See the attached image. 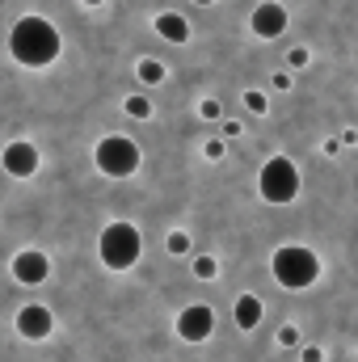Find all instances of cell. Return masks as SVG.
Masks as SVG:
<instances>
[{"label":"cell","instance_id":"13","mask_svg":"<svg viewBox=\"0 0 358 362\" xmlns=\"http://www.w3.org/2000/svg\"><path fill=\"white\" fill-rule=\"evenodd\" d=\"M135 76H139L144 85H161V81H165V64H161V59H139Z\"/></svg>","mask_w":358,"mask_h":362},{"label":"cell","instance_id":"12","mask_svg":"<svg viewBox=\"0 0 358 362\" xmlns=\"http://www.w3.org/2000/svg\"><path fill=\"white\" fill-rule=\"evenodd\" d=\"M236 325L241 329H258L262 325V299L258 295H241L236 299Z\"/></svg>","mask_w":358,"mask_h":362},{"label":"cell","instance_id":"3","mask_svg":"<svg viewBox=\"0 0 358 362\" xmlns=\"http://www.w3.org/2000/svg\"><path fill=\"white\" fill-rule=\"evenodd\" d=\"M97 253H101L105 270H131V266L139 262V253H144V236H139V228H135V223L114 219V223L101 232Z\"/></svg>","mask_w":358,"mask_h":362},{"label":"cell","instance_id":"2","mask_svg":"<svg viewBox=\"0 0 358 362\" xmlns=\"http://www.w3.org/2000/svg\"><path fill=\"white\" fill-rule=\"evenodd\" d=\"M270 270L287 291H304V286H312L321 278V257L308 245H282V249H274Z\"/></svg>","mask_w":358,"mask_h":362},{"label":"cell","instance_id":"23","mask_svg":"<svg viewBox=\"0 0 358 362\" xmlns=\"http://www.w3.org/2000/svg\"><path fill=\"white\" fill-rule=\"evenodd\" d=\"M194 4H215V0H194Z\"/></svg>","mask_w":358,"mask_h":362},{"label":"cell","instance_id":"8","mask_svg":"<svg viewBox=\"0 0 358 362\" xmlns=\"http://www.w3.org/2000/svg\"><path fill=\"white\" fill-rule=\"evenodd\" d=\"M34 169H38V148L34 144L17 139V144L4 148V173L8 177H34Z\"/></svg>","mask_w":358,"mask_h":362},{"label":"cell","instance_id":"20","mask_svg":"<svg viewBox=\"0 0 358 362\" xmlns=\"http://www.w3.org/2000/svg\"><path fill=\"white\" fill-rule=\"evenodd\" d=\"M202 148H207V156H211V160H219V156H224V144H219V139H211V144H202Z\"/></svg>","mask_w":358,"mask_h":362},{"label":"cell","instance_id":"4","mask_svg":"<svg viewBox=\"0 0 358 362\" xmlns=\"http://www.w3.org/2000/svg\"><path fill=\"white\" fill-rule=\"evenodd\" d=\"M258 189H262V198H266L270 206L295 202L299 198V169H295V160L270 156L266 165H262V173H258Z\"/></svg>","mask_w":358,"mask_h":362},{"label":"cell","instance_id":"6","mask_svg":"<svg viewBox=\"0 0 358 362\" xmlns=\"http://www.w3.org/2000/svg\"><path fill=\"white\" fill-rule=\"evenodd\" d=\"M215 333V312L207 303H190L178 316V337L181 341H207Z\"/></svg>","mask_w":358,"mask_h":362},{"label":"cell","instance_id":"1","mask_svg":"<svg viewBox=\"0 0 358 362\" xmlns=\"http://www.w3.org/2000/svg\"><path fill=\"white\" fill-rule=\"evenodd\" d=\"M8 47H13V59H17V64H25V68H47V64L59 59V47H64V42H59V30H55L47 17L30 13V17H21V21L13 25Z\"/></svg>","mask_w":358,"mask_h":362},{"label":"cell","instance_id":"17","mask_svg":"<svg viewBox=\"0 0 358 362\" xmlns=\"http://www.w3.org/2000/svg\"><path fill=\"white\" fill-rule=\"evenodd\" d=\"M169 253H190V236H185V232H169Z\"/></svg>","mask_w":358,"mask_h":362},{"label":"cell","instance_id":"19","mask_svg":"<svg viewBox=\"0 0 358 362\" xmlns=\"http://www.w3.org/2000/svg\"><path fill=\"white\" fill-rule=\"evenodd\" d=\"M304 64H308V51H304V47H295V51H291V68H304Z\"/></svg>","mask_w":358,"mask_h":362},{"label":"cell","instance_id":"18","mask_svg":"<svg viewBox=\"0 0 358 362\" xmlns=\"http://www.w3.org/2000/svg\"><path fill=\"white\" fill-rule=\"evenodd\" d=\"M198 114H202V118H219V101H211V97H207V101L198 105Z\"/></svg>","mask_w":358,"mask_h":362},{"label":"cell","instance_id":"21","mask_svg":"<svg viewBox=\"0 0 358 362\" xmlns=\"http://www.w3.org/2000/svg\"><path fill=\"white\" fill-rule=\"evenodd\" d=\"M278 341H282V346H295V341H299V333H295V329H291V325H287V329H282V333H278Z\"/></svg>","mask_w":358,"mask_h":362},{"label":"cell","instance_id":"5","mask_svg":"<svg viewBox=\"0 0 358 362\" xmlns=\"http://www.w3.org/2000/svg\"><path fill=\"white\" fill-rule=\"evenodd\" d=\"M93 160L105 177H131L139 169V148L127 139V135H105L97 148H93Z\"/></svg>","mask_w":358,"mask_h":362},{"label":"cell","instance_id":"24","mask_svg":"<svg viewBox=\"0 0 358 362\" xmlns=\"http://www.w3.org/2000/svg\"><path fill=\"white\" fill-rule=\"evenodd\" d=\"M85 4H101V0H85Z\"/></svg>","mask_w":358,"mask_h":362},{"label":"cell","instance_id":"11","mask_svg":"<svg viewBox=\"0 0 358 362\" xmlns=\"http://www.w3.org/2000/svg\"><path fill=\"white\" fill-rule=\"evenodd\" d=\"M156 34H161L165 42H185V38H190V21H185L181 13H161V17H156Z\"/></svg>","mask_w":358,"mask_h":362},{"label":"cell","instance_id":"9","mask_svg":"<svg viewBox=\"0 0 358 362\" xmlns=\"http://www.w3.org/2000/svg\"><path fill=\"white\" fill-rule=\"evenodd\" d=\"M282 30H287V8H282V4L266 0V4L253 8V34H258V38H278Z\"/></svg>","mask_w":358,"mask_h":362},{"label":"cell","instance_id":"14","mask_svg":"<svg viewBox=\"0 0 358 362\" xmlns=\"http://www.w3.org/2000/svg\"><path fill=\"white\" fill-rule=\"evenodd\" d=\"M131 118H152V101L148 97H127V105H122Z\"/></svg>","mask_w":358,"mask_h":362},{"label":"cell","instance_id":"15","mask_svg":"<svg viewBox=\"0 0 358 362\" xmlns=\"http://www.w3.org/2000/svg\"><path fill=\"white\" fill-rule=\"evenodd\" d=\"M215 274H219V262L215 257H198L194 262V278H215Z\"/></svg>","mask_w":358,"mask_h":362},{"label":"cell","instance_id":"22","mask_svg":"<svg viewBox=\"0 0 358 362\" xmlns=\"http://www.w3.org/2000/svg\"><path fill=\"white\" fill-rule=\"evenodd\" d=\"M304 362H325V354L321 350H304Z\"/></svg>","mask_w":358,"mask_h":362},{"label":"cell","instance_id":"7","mask_svg":"<svg viewBox=\"0 0 358 362\" xmlns=\"http://www.w3.org/2000/svg\"><path fill=\"white\" fill-rule=\"evenodd\" d=\"M47 274H51V257L42 249H21L13 257V278L21 286H38V282H47Z\"/></svg>","mask_w":358,"mask_h":362},{"label":"cell","instance_id":"10","mask_svg":"<svg viewBox=\"0 0 358 362\" xmlns=\"http://www.w3.org/2000/svg\"><path fill=\"white\" fill-rule=\"evenodd\" d=\"M17 329H21V337H30V341H42V337L55 329V320H51V312H47V308L30 303V308H21V312H17Z\"/></svg>","mask_w":358,"mask_h":362},{"label":"cell","instance_id":"16","mask_svg":"<svg viewBox=\"0 0 358 362\" xmlns=\"http://www.w3.org/2000/svg\"><path fill=\"white\" fill-rule=\"evenodd\" d=\"M245 105H249V110H253V114H266V105H270V101H266V93L249 89V93H245Z\"/></svg>","mask_w":358,"mask_h":362}]
</instances>
